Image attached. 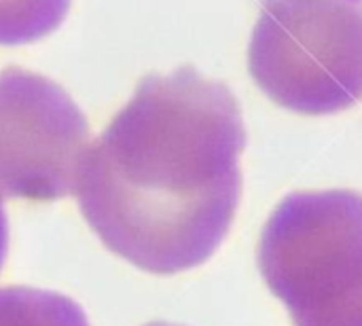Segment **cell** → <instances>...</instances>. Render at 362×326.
I'll return each mask as SVG.
<instances>
[{
	"instance_id": "obj_1",
	"label": "cell",
	"mask_w": 362,
	"mask_h": 326,
	"mask_svg": "<svg viewBox=\"0 0 362 326\" xmlns=\"http://www.w3.org/2000/svg\"><path fill=\"white\" fill-rule=\"evenodd\" d=\"M244 146L242 110L225 83L193 66L146 74L85 149L72 195L110 252L174 276L206 263L227 238Z\"/></svg>"
},
{
	"instance_id": "obj_2",
	"label": "cell",
	"mask_w": 362,
	"mask_h": 326,
	"mask_svg": "<svg viewBox=\"0 0 362 326\" xmlns=\"http://www.w3.org/2000/svg\"><path fill=\"white\" fill-rule=\"evenodd\" d=\"M257 261L295 326H362V195L291 193L267 219Z\"/></svg>"
},
{
	"instance_id": "obj_3",
	"label": "cell",
	"mask_w": 362,
	"mask_h": 326,
	"mask_svg": "<svg viewBox=\"0 0 362 326\" xmlns=\"http://www.w3.org/2000/svg\"><path fill=\"white\" fill-rule=\"evenodd\" d=\"M248 70L291 112L322 117L352 108L362 100V4L267 0L252 30Z\"/></svg>"
},
{
	"instance_id": "obj_4",
	"label": "cell",
	"mask_w": 362,
	"mask_h": 326,
	"mask_svg": "<svg viewBox=\"0 0 362 326\" xmlns=\"http://www.w3.org/2000/svg\"><path fill=\"white\" fill-rule=\"evenodd\" d=\"M89 121L55 81L0 70V197L55 202L74 191Z\"/></svg>"
},
{
	"instance_id": "obj_5",
	"label": "cell",
	"mask_w": 362,
	"mask_h": 326,
	"mask_svg": "<svg viewBox=\"0 0 362 326\" xmlns=\"http://www.w3.org/2000/svg\"><path fill=\"white\" fill-rule=\"evenodd\" d=\"M0 326H89L78 303L53 291L0 289Z\"/></svg>"
},
{
	"instance_id": "obj_6",
	"label": "cell",
	"mask_w": 362,
	"mask_h": 326,
	"mask_svg": "<svg viewBox=\"0 0 362 326\" xmlns=\"http://www.w3.org/2000/svg\"><path fill=\"white\" fill-rule=\"evenodd\" d=\"M72 0H0V45L36 42L59 28Z\"/></svg>"
},
{
	"instance_id": "obj_7",
	"label": "cell",
	"mask_w": 362,
	"mask_h": 326,
	"mask_svg": "<svg viewBox=\"0 0 362 326\" xmlns=\"http://www.w3.org/2000/svg\"><path fill=\"white\" fill-rule=\"evenodd\" d=\"M6 248H8V223H6V214H4L2 197H0V272L6 259Z\"/></svg>"
},
{
	"instance_id": "obj_8",
	"label": "cell",
	"mask_w": 362,
	"mask_h": 326,
	"mask_svg": "<svg viewBox=\"0 0 362 326\" xmlns=\"http://www.w3.org/2000/svg\"><path fill=\"white\" fill-rule=\"evenodd\" d=\"M146 326H180V325H170V322H151Z\"/></svg>"
}]
</instances>
